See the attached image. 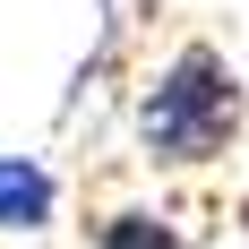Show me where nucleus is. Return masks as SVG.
<instances>
[{
	"label": "nucleus",
	"instance_id": "nucleus-1",
	"mask_svg": "<svg viewBox=\"0 0 249 249\" xmlns=\"http://www.w3.org/2000/svg\"><path fill=\"white\" fill-rule=\"evenodd\" d=\"M241 129H249V86L232 69V52L206 35L172 43L129 103V138H138L146 172H206L241 146Z\"/></svg>",
	"mask_w": 249,
	"mask_h": 249
},
{
	"label": "nucleus",
	"instance_id": "nucleus-2",
	"mask_svg": "<svg viewBox=\"0 0 249 249\" xmlns=\"http://www.w3.org/2000/svg\"><path fill=\"white\" fill-rule=\"evenodd\" d=\"M52 215H60V172L43 155H0V232L35 241V232H52Z\"/></svg>",
	"mask_w": 249,
	"mask_h": 249
},
{
	"label": "nucleus",
	"instance_id": "nucleus-3",
	"mask_svg": "<svg viewBox=\"0 0 249 249\" xmlns=\"http://www.w3.org/2000/svg\"><path fill=\"white\" fill-rule=\"evenodd\" d=\"M95 249H198V241H189V224L172 206L129 198V206H103L95 215Z\"/></svg>",
	"mask_w": 249,
	"mask_h": 249
}]
</instances>
